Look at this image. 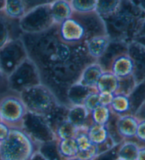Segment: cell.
I'll return each mask as SVG.
<instances>
[{
	"label": "cell",
	"instance_id": "277c9868",
	"mask_svg": "<svg viewBox=\"0 0 145 160\" xmlns=\"http://www.w3.org/2000/svg\"><path fill=\"white\" fill-rule=\"evenodd\" d=\"M28 110L19 96L8 95L0 100L2 121L10 128H22Z\"/></svg>",
	"mask_w": 145,
	"mask_h": 160
},
{
	"label": "cell",
	"instance_id": "4fadbf2b",
	"mask_svg": "<svg viewBox=\"0 0 145 160\" xmlns=\"http://www.w3.org/2000/svg\"><path fill=\"white\" fill-rule=\"evenodd\" d=\"M120 88V79H118L112 72L104 71L98 81L96 88L99 93L116 94Z\"/></svg>",
	"mask_w": 145,
	"mask_h": 160
},
{
	"label": "cell",
	"instance_id": "6da1fadb",
	"mask_svg": "<svg viewBox=\"0 0 145 160\" xmlns=\"http://www.w3.org/2000/svg\"><path fill=\"white\" fill-rule=\"evenodd\" d=\"M41 144L23 128H11L8 138L0 142L1 160H32Z\"/></svg>",
	"mask_w": 145,
	"mask_h": 160
},
{
	"label": "cell",
	"instance_id": "5bb4252c",
	"mask_svg": "<svg viewBox=\"0 0 145 160\" xmlns=\"http://www.w3.org/2000/svg\"><path fill=\"white\" fill-rule=\"evenodd\" d=\"M90 119V113L82 105H75L67 112V120L79 129H87L86 124Z\"/></svg>",
	"mask_w": 145,
	"mask_h": 160
},
{
	"label": "cell",
	"instance_id": "d6986e66",
	"mask_svg": "<svg viewBox=\"0 0 145 160\" xmlns=\"http://www.w3.org/2000/svg\"><path fill=\"white\" fill-rule=\"evenodd\" d=\"M139 144L132 140L122 141L118 145V158L122 160H136Z\"/></svg>",
	"mask_w": 145,
	"mask_h": 160
},
{
	"label": "cell",
	"instance_id": "f546056e",
	"mask_svg": "<svg viewBox=\"0 0 145 160\" xmlns=\"http://www.w3.org/2000/svg\"><path fill=\"white\" fill-rule=\"evenodd\" d=\"M115 94L111 93H100V105L103 106H109L112 102Z\"/></svg>",
	"mask_w": 145,
	"mask_h": 160
},
{
	"label": "cell",
	"instance_id": "d4e9b609",
	"mask_svg": "<svg viewBox=\"0 0 145 160\" xmlns=\"http://www.w3.org/2000/svg\"><path fill=\"white\" fill-rule=\"evenodd\" d=\"M82 105L86 108V110L90 113L92 110L96 109L100 106V93L96 90H93L87 95L85 100L82 102Z\"/></svg>",
	"mask_w": 145,
	"mask_h": 160
},
{
	"label": "cell",
	"instance_id": "74e56055",
	"mask_svg": "<svg viewBox=\"0 0 145 160\" xmlns=\"http://www.w3.org/2000/svg\"><path fill=\"white\" fill-rule=\"evenodd\" d=\"M0 122H2V118H1V116H0Z\"/></svg>",
	"mask_w": 145,
	"mask_h": 160
},
{
	"label": "cell",
	"instance_id": "d6a6232c",
	"mask_svg": "<svg viewBox=\"0 0 145 160\" xmlns=\"http://www.w3.org/2000/svg\"><path fill=\"white\" fill-rule=\"evenodd\" d=\"M134 41L139 43V44L144 46L145 47V36H139V37H137L136 38H134Z\"/></svg>",
	"mask_w": 145,
	"mask_h": 160
},
{
	"label": "cell",
	"instance_id": "9c48e42d",
	"mask_svg": "<svg viewBox=\"0 0 145 160\" xmlns=\"http://www.w3.org/2000/svg\"><path fill=\"white\" fill-rule=\"evenodd\" d=\"M138 122L139 119L133 114H128L118 118L116 129L123 141L135 139Z\"/></svg>",
	"mask_w": 145,
	"mask_h": 160
},
{
	"label": "cell",
	"instance_id": "ba28073f",
	"mask_svg": "<svg viewBox=\"0 0 145 160\" xmlns=\"http://www.w3.org/2000/svg\"><path fill=\"white\" fill-rule=\"evenodd\" d=\"M109 71L120 80L134 76V61L128 53H121L113 58Z\"/></svg>",
	"mask_w": 145,
	"mask_h": 160
},
{
	"label": "cell",
	"instance_id": "8992f818",
	"mask_svg": "<svg viewBox=\"0 0 145 160\" xmlns=\"http://www.w3.org/2000/svg\"><path fill=\"white\" fill-rule=\"evenodd\" d=\"M58 27L59 38L68 45H76L84 41L87 37V30L84 23L77 19L74 14Z\"/></svg>",
	"mask_w": 145,
	"mask_h": 160
},
{
	"label": "cell",
	"instance_id": "4dcf8cb0",
	"mask_svg": "<svg viewBox=\"0 0 145 160\" xmlns=\"http://www.w3.org/2000/svg\"><path fill=\"white\" fill-rule=\"evenodd\" d=\"M134 115H135L139 120L145 119V101L144 102L143 104L141 105L140 108L137 110Z\"/></svg>",
	"mask_w": 145,
	"mask_h": 160
},
{
	"label": "cell",
	"instance_id": "2e32d148",
	"mask_svg": "<svg viewBox=\"0 0 145 160\" xmlns=\"http://www.w3.org/2000/svg\"><path fill=\"white\" fill-rule=\"evenodd\" d=\"M112 113L118 117L128 114H132V108L129 96L128 95L120 93L115 94L112 102L110 105Z\"/></svg>",
	"mask_w": 145,
	"mask_h": 160
},
{
	"label": "cell",
	"instance_id": "f35d334b",
	"mask_svg": "<svg viewBox=\"0 0 145 160\" xmlns=\"http://www.w3.org/2000/svg\"><path fill=\"white\" fill-rule=\"evenodd\" d=\"M116 160H122V159H118V158Z\"/></svg>",
	"mask_w": 145,
	"mask_h": 160
},
{
	"label": "cell",
	"instance_id": "8d00e7d4",
	"mask_svg": "<svg viewBox=\"0 0 145 160\" xmlns=\"http://www.w3.org/2000/svg\"><path fill=\"white\" fill-rule=\"evenodd\" d=\"M67 160H80L78 158H77V157H76V158H72V159H67Z\"/></svg>",
	"mask_w": 145,
	"mask_h": 160
},
{
	"label": "cell",
	"instance_id": "8fae6325",
	"mask_svg": "<svg viewBox=\"0 0 145 160\" xmlns=\"http://www.w3.org/2000/svg\"><path fill=\"white\" fill-rule=\"evenodd\" d=\"M50 15L53 24L61 25L74 14L71 1H55L49 4Z\"/></svg>",
	"mask_w": 145,
	"mask_h": 160
},
{
	"label": "cell",
	"instance_id": "ab89813d",
	"mask_svg": "<svg viewBox=\"0 0 145 160\" xmlns=\"http://www.w3.org/2000/svg\"><path fill=\"white\" fill-rule=\"evenodd\" d=\"M0 160H1V157H0Z\"/></svg>",
	"mask_w": 145,
	"mask_h": 160
},
{
	"label": "cell",
	"instance_id": "ac0fdd59",
	"mask_svg": "<svg viewBox=\"0 0 145 160\" xmlns=\"http://www.w3.org/2000/svg\"><path fill=\"white\" fill-rule=\"evenodd\" d=\"M56 148L58 155L62 160L76 158L79 152L78 147L74 138L58 140Z\"/></svg>",
	"mask_w": 145,
	"mask_h": 160
},
{
	"label": "cell",
	"instance_id": "3957f363",
	"mask_svg": "<svg viewBox=\"0 0 145 160\" xmlns=\"http://www.w3.org/2000/svg\"><path fill=\"white\" fill-rule=\"evenodd\" d=\"M7 87L20 93L23 90L40 84L39 74L33 62L28 58L7 78Z\"/></svg>",
	"mask_w": 145,
	"mask_h": 160
},
{
	"label": "cell",
	"instance_id": "30bf717a",
	"mask_svg": "<svg viewBox=\"0 0 145 160\" xmlns=\"http://www.w3.org/2000/svg\"><path fill=\"white\" fill-rule=\"evenodd\" d=\"M104 70L101 64L97 62L90 63L82 71L78 81L76 82L88 88L95 89L98 82Z\"/></svg>",
	"mask_w": 145,
	"mask_h": 160
},
{
	"label": "cell",
	"instance_id": "4316f807",
	"mask_svg": "<svg viewBox=\"0 0 145 160\" xmlns=\"http://www.w3.org/2000/svg\"><path fill=\"white\" fill-rule=\"evenodd\" d=\"M100 149L98 147L93 145L85 151H80L77 155V158L80 160H94L100 154Z\"/></svg>",
	"mask_w": 145,
	"mask_h": 160
},
{
	"label": "cell",
	"instance_id": "e0dca14e",
	"mask_svg": "<svg viewBox=\"0 0 145 160\" xmlns=\"http://www.w3.org/2000/svg\"><path fill=\"white\" fill-rule=\"evenodd\" d=\"M2 12L8 19H22L27 14V7L24 1H4Z\"/></svg>",
	"mask_w": 145,
	"mask_h": 160
},
{
	"label": "cell",
	"instance_id": "52a82bcc",
	"mask_svg": "<svg viewBox=\"0 0 145 160\" xmlns=\"http://www.w3.org/2000/svg\"><path fill=\"white\" fill-rule=\"evenodd\" d=\"M128 53L134 63V77L137 84L145 81V47L133 41L128 47Z\"/></svg>",
	"mask_w": 145,
	"mask_h": 160
},
{
	"label": "cell",
	"instance_id": "484cf974",
	"mask_svg": "<svg viewBox=\"0 0 145 160\" xmlns=\"http://www.w3.org/2000/svg\"><path fill=\"white\" fill-rule=\"evenodd\" d=\"M74 139L78 147L79 152L86 150L93 145L88 135L87 129H81Z\"/></svg>",
	"mask_w": 145,
	"mask_h": 160
},
{
	"label": "cell",
	"instance_id": "836d02e7",
	"mask_svg": "<svg viewBox=\"0 0 145 160\" xmlns=\"http://www.w3.org/2000/svg\"><path fill=\"white\" fill-rule=\"evenodd\" d=\"M139 36H145V20L143 23V24H142V27L141 28L140 32H139V35L137 36V37H139Z\"/></svg>",
	"mask_w": 145,
	"mask_h": 160
},
{
	"label": "cell",
	"instance_id": "7402d4cb",
	"mask_svg": "<svg viewBox=\"0 0 145 160\" xmlns=\"http://www.w3.org/2000/svg\"><path fill=\"white\" fill-rule=\"evenodd\" d=\"M72 8L75 14L88 15L95 13L98 1H71Z\"/></svg>",
	"mask_w": 145,
	"mask_h": 160
},
{
	"label": "cell",
	"instance_id": "5b68a950",
	"mask_svg": "<svg viewBox=\"0 0 145 160\" xmlns=\"http://www.w3.org/2000/svg\"><path fill=\"white\" fill-rule=\"evenodd\" d=\"M27 57L24 46L19 39H12L0 48V73L7 78Z\"/></svg>",
	"mask_w": 145,
	"mask_h": 160
},
{
	"label": "cell",
	"instance_id": "7a4b0ae2",
	"mask_svg": "<svg viewBox=\"0 0 145 160\" xmlns=\"http://www.w3.org/2000/svg\"><path fill=\"white\" fill-rule=\"evenodd\" d=\"M28 112L32 114L44 116L56 107V98L50 89L42 84L28 88L19 93Z\"/></svg>",
	"mask_w": 145,
	"mask_h": 160
},
{
	"label": "cell",
	"instance_id": "83f0119b",
	"mask_svg": "<svg viewBox=\"0 0 145 160\" xmlns=\"http://www.w3.org/2000/svg\"><path fill=\"white\" fill-rule=\"evenodd\" d=\"M135 140L139 145H145V119L139 120Z\"/></svg>",
	"mask_w": 145,
	"mask_h": 160
},
{
	"label": "cell",
	"instance_id": "1f68e13d",
	"mask_svg": "<svg viewBox=\"0 0 145 160\" xmlns=\"http://www.w3.org/2000/svg\"><path fill=\"white\" fill-rule=\"evenodd\" d=\"M136 160H145V145H139Z\"/></svg>",
	"mask_w": 145,
	"mask_h": 160
},
{
	"label": "cell",
	"instance_id": "7c38bea8",
	"mask_svg": "<svg viewBox=\"0 0 145 160\" xmlns=\"http://www.w3.org/2000/svg\"><path fill=\"white\" fill-rule=\"evenodd\" d=\"M110 38L106 34H99L92 37L86 41V50L88 55L95 59L104 56L110 46Z\"/></svg>",
	"mask_w": 145,
	"mask_h": 160
},
{
	"label": "cell",
	"instance_id": "ffe728a7",
	"mask_svg": "<svg viewBox=\"0 0 145 160\" xmlns=\"http://www.w3.org/2000/svg\"><path fill=\"white\" fill-rule=\"evenodd\" d=\"M81 129L72 125L67 120L63 121L53 130L54 136L57 141L68 140L76 138Z\"/></svg>",
	"mask_w": 145,
	"mask_h": 160
},
{
	"label": "cell",
	"instance_id": "d590c367",
	"mask_svg": "<svg viewBox=\"0 0 145 160\" xmlns=\"http://www.w3.org/2000/svg\"><path fill=\"white\" fill-rule=\"evenodd\" d=\"M3 78H6V77H4L3 75L0 73V87H1V86H2V81H3Z\"/></svg>",
	"mask_w": 145,
	"mask_h": 160
},
{
	"label": "cell",
	"instance_id": "cb8c5ba5",
	"mask_svg": "<svg viewBox=\"0 0 145 160\" xmlns=\"http://www.w3.org/2000/svg\"><path fill=\"white\" fill-rule=\"evenodd\" d=\"M7 19L8 18L5 16L3 12H0V48L12 40Z\"/></svg>",
	"mask_w": 145,
	"mask_h": 160
},
{
	"label": "cell",
	"instance_id": "603a6c76",
	"mask_svg": "<svg viewBox=\"0 0 145 160\" xmlns=\"http://www.w3.org/2000/svg\"><path fill=\"white\" fill-rule=\"evenodd\" d=\"M120 4L119 1H98L95 13L101 17L110 16L117 11Z\"/></svg>",
	"mask_w": 145,
	"mask_h": 160
},
{
	"label": "cell",
	"instance_id": "e575fe53",
	"mask_svg": "<svg viewBox=\"0 0 145 160\" xmlns=\"http://www.w3.org/2000/svg\"><path fill=\"white\" fill-rule=\"evenodd\" d=\"M139 7L145 12V2H139Z\"/></svg>",
	"mask_w": 145,
	"mask_h": 160
},
{
	"label": "cell",
	"instance_id": "44dd1931",
	"mask_svg": "<svg viewBox=\"0 0 145 160\" xmlns=\"http://www.w3.org/2000/svg\"><path fill=\"white\" fill-rule=\"evenodd\" d=\"M112 113L109 106L100 105L90 112V119L93 124L100 125H108Z\"/></svg>",
	"mask_w": 145,
	"mask_h": 160
},
{
	"label": "cell",
	"instance_id": "f1b7e54d",
	"mask_svg": "<svg viewBox=\"0 0 145 160\" xmlns=\"http://www.w3.org/2000/svg\"><path fill=\"white\" fill-rule=\"evenodd\" d=\"M11 128L4 122H0V142L4 141L9 135Z\"/></svg>",
	"mask_w": 145,
	"mask_h": 160
},
{
	"label": "cell",
	"instance_id": "9a60e30c",
	"mask_svg": "<svg viewBox=\"0 0 145 160\" xmlns=\"http://www.w3.org/2000/svg\"><path fill=\"white\" fill-rule=\"evenodd\" d=\"M87 133L92 144L98 147L99 149H100V147L105 145L111 138L108 125L92 123L87 128Z\"/></svg>",
	"mask_w": 145,
	"mask_h": 160
}]
</instances>
